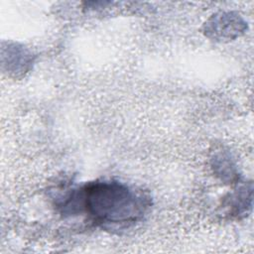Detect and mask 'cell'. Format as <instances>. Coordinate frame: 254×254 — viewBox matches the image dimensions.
Masks as SVG:
<instances>
[{"label":"cell","mask_w":254,"mask_h":254,"mask_svg":"<svg viewBox=\"0 0 254 254\" xmlns=\"http://www.w3.org/2000/svg\"><path fill=\"white\" fill-rule=\"evenodd\" d=\"M147 198L117 182H96L73 191L64 208L70 214L86 212L94 222L104 225L128 226L144 215Z\"/></svg>","instance_id":"cell-1"}]
</instances>
